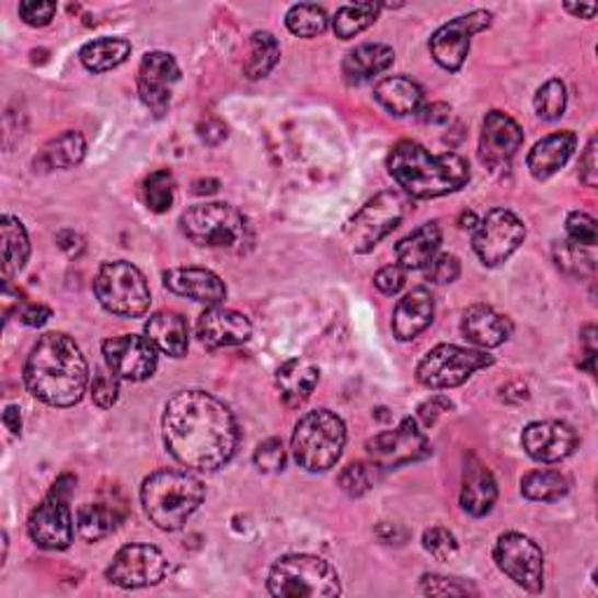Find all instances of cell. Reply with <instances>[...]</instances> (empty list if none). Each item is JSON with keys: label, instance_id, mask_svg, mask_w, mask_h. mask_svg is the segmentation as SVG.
I'll list each match as a JSON object with an SVG mask.
<instances>
[{"label": "cell", "instance_id": "1", "mask_svg": "<svg viewBox=\"0 0 598 598\" xmlns=\"http://www.w3.org/2000/svg\"><path fill=\"white\" fill-rule=\"evenodd\" d=\"M162 433L169 453L192 470H220L239 447L234 414L206 391L175 393L164 407Z\"/></svg>", "mask_w": 598, "mask_h": 598}, {"label": "cell", "instance_id": "2", "mask_svg": "<svg viewBox=\"0 0 598 598\" xmlns=\"http://www.w3.org/2000/svg\"><path fill=\"white\" fill-rule=\"evenodd\" d=\"M28 391L51 407H73L90 383L80 346L64 332H47L33 346L24 367Z\"/></svg>", "mask_w": 598, "mask_h": 598}, {"label": "cell", "instance_id": "3", "mask_svg": "<svg viewBox=\"0 0 598 598\" xmlns=\"http://www.w3.org/2000/svg\"><path fill=\"white\" fill-rule=\"evenodd\" d=\"M389 171L395 183L416 199L449 195L470 181V166L463 157L453 152L430 154L414 140H402L393 148Z\"/></svg>", "mask_w": 598, "mask_h": 598}, {"label": "cell", "instance_id": "4", "mask_svg": "<svg viewBox=\"0 0 598 598\" xmlns=\"http://www.w3.org/2000/svg\"><path fill=\"white\" fill-rule=\"evenodd\" d=\"M204 496V482L187 470H157L140 486L146 515L162 531H181Z\"/></svg>", "mask_w": 598, "mask_h": 598}, {"label": "cell", "instance_id": "5", "mask_svg": "<svg viewBox=\"0 0 598 598\" xmlns=\"http://www.w3.org/2000/svg\"><path fill=\"white\" fill-rule=\"evenodd\" d=\"M346 445L344 421L330 410L307 412L292 433L295 461L309 472H325L337 465Z\"/></svg>", "mask_w": 598, "mask_h": 598}, {"label": "cell", "instance_id": "6", "mask_svg": "<svg viewBox=\"0 0 598 598\" xmlns=\"http://www.w3.org/2000/svg\"><path fill=\"white\" fill-rule=\"evenodd\" d=\"M183 234L197 245L243 253L251 243V227L241 210L230 204H199L187 208L181 218Z\"/></svg>", "mask_w": 598, "mask_h": 598}, {"label": "cell", "instance_id": "7", "mask_svg": "<svg viewBox=\"0 0 598 598\" xmlns=\"http://www.w3.org/2000/svg\"><path fill=\"white\" fill-rule=\"evenodd\" d=\"M267 587L276 598H330L342 591L337 571L313 554L280 556L269 571Z\"/></svg>", "mask_w": 598, "mask_h": 598}, {"label": "cell", "instance_id": "8", "mask_svg": "<svg viewBox=\"0 0 598 598\" xmlns=\"http://www.w3.org/2000/svg\"><path fill=\"white\" fill-rule=\"evenodd\" d=\"M94 292L105 311L122 315V319H138L152 302L146 276L125 260L105 262L96 274Z\"/></svg>", "mask_w": 598, "mask_h": 598}, {"label": "cell", "instance_id": "9", "mask_svg": "<svg viewBox=\"0 0 598 598\" xmlns=\"http://www.w3.org/2000/svg\"><path fill=\"white\" fill-rule=\"evenodd\" d=\"M410 210V199L398 189L381 192L369 199L346 225V239L354 253H369L375 245L389 237L404 220Z\"/></svg>", "mask_w": 598, "mask_h": 598}, {"label": "cell", "instance_id": "10", "mask_svg": "<svg viewBox=\"0 0 598 598\" xmlns=\"http://www.w3.org/2000/svg\"><path fill=\"white\" fill-rule=\"evenodd\" d=\"M494 365V358L486 356L484 350L463 348L453 344H439L424 356L416 367L418 381L433 391L456 389L465 383L474 372Z\"/></svg>", "mask_w": 598, "mask_h": 598}, {"label": "cell", "instance_id": "11", "mask_svg": "<svg viewBox=\"0 0 598 598\" xmlns=\"http://www.w3.org/2000/svg\"><path fill=\"white\" fill-rule=\"evenodd\" d=\"M76 480L73 478H61L47 498L33 509L28 517V536L31 540L43 550H66L70 548L76 536V524L73 515H70V491H73Z\"/></svg>", "mask_w": 598, "mask_h": 598}, {"label": "cell", "instance_id": "12", "mask_svg": "<svg viewBox=\"0 0 598 598\" xmlns=\"http://www.w3.org/2000/svg\"><path fill=\"white\" fill-rule=\"evenodd\" d=\"M526 239L524 222L513 210L496 208L486 214L472 234V249L486 267H498Z\"/></svg>", "mask_w": 598, "mask_h": 598}, {"label": "cell", "instance_id": "13", "mask_svg": "<svg viewBox=\"0 0 598 598\" xmlns=\"http://www.w3.org/2000/svg\"><path fill=\"white\" fill-rule=\"evenodd\" d=\"M166 571L164 554L152 544H127L113 556L105 577L122 589H140L160 585Z\"/></svg>", "mask_w": 598, "mask_h": 598}, {"label": "cell", "instance_id": "14", "mask_svg": "<svg viewBox=\"0 0 598 598\" xmlns=\"http://www.w3.org/2000/svg\"><path fill=\"white\" fill-rule=\"evenodd\" d=\"M494 559L498 568L526 591H540L544 585V556L538 544L521 533H503Z\"/></svg>", "mask_w": 598, "mask_h": 598}, {"label": "cell", "instance_id": "15", "mask_svg": "<svg viewBox=\"0 0 598 598\" xmlns=\"http://www.w3.org/2000/svg\"><path fill=\"white\" fill-rule=\"evenodd\" d=\"M491 20H494L491 12L474 10L456 16V20H451L445 26H439L430 38L433 59L447 70H459L468 59L472 35L488 28Z\"/></svg>", "mask_w": 598, "mask_h": 598}, {"label": "cell", "instance_id": "16", "mask_svg": "<svg viewBox=\"0 0 598 598\" xmlns=\"http://www.w3.org/2000/svg\"><path fill=\"white\" fill-rule=\"evenodd\" d=\"M103 358L111 372L125 381H146L157 369V348L148 337L119 334L103 342Z\"/></svg>", "mask_w": 598, "mask_h": 598}, {"label": "cell", "instance_id": "17", "mask_svg": "<svg viewBox=\"0 0 598 598\" xmlns=\"http://www.w3.org/2000/svg\"><path fill=\"white\" fill-rule=\"evenodd\" d=\"M365 449L377 468H400L404 463L424 459L430 451L426 435L418 430L416 421L412 418H404L395 430L372 437Z\"/></svg>", "mask_w": 598, "mask_h": 598}, {"label": "cell", "instance_id": "18", "mask_svg": "<svg viewBox=\"0 0 598 598\" xmlns=\"http://www.w3.org/2000/svg\"><path fill=\"white\" fill-rule=\"evenodd\" d=\"M181 68L166 51H148L138 68V96L154 115H164Z\"/></svg>", "mask_w": 598, "mask_h": 598}, {"label": "cell", "instance_id": "19", "mask_svg": "<svg viewBox=\"0 0 598 598\" xmlns=\"http://www.w3.org/2000/svg\"><path fill=\"white\" fill-rule=\"evenodd\" d=\"M524 143V131L517 125V122L501 113V111H491L482 125V136H480V160L488 169H505L509 162L515 160V154L519 152Z\"/></svg>", "mask_w": 598, "mask_h": 598}, {"label": "cell", "instance_id": "20", "mask_svg": "<svg viewBox=\"0 0 598 598\" xmlns=\"http://www.w3.org/2000/svg\"><path fill=\"white\" fill-rule=\"evenodd\" d=\"M521 445L540 463L564 461L577 447V435L561 421H536L524 428Z\"/></svg>", "mask_w": 598, "mask_h": 598}, {"label": "cell", "instance_id": "21", "mask_svg": "<svg viewBox=\"0 0 598 598\" xmlns=\"http://www.w3.org/2000/svg\"><path fill=\"white\" fill-rule=\"evenodd\" d=\"M253 325L243 313L225 307H208L197 323V337L206 348L239 346L251 340Z\"/></svg>", "mask_w": 598, "mask_h": 598}, {"label": "cell", "instance_id": "22", "mask_svg": "<svg viewBox=\"0 0 598 598\" xmlns=\"http://www.w3.org/2000/svg\"><path fill=\"white\" fill-rule=\"evenodd\" d=\"M164 286L192 299V302H199L206 307H220L227 297V288L222 278L214 272L202 269V267H175L164 274Z\"/></svg>", "mask_w": 598, "mask_h": 598}, {"label": "cell", "instance_id": "23", "mask_svg": "<svg viewBox=\"0 0 598 598\" xmlns=\"http://www.w3.org/2000/svg\"><path fill=\"white\" fill-rule=\"evenodd\" d=\"M461 330L465 340L472 342L480 348H496L505 344L513 334V323H509L507 315L498 313L494 307L488 304H472L463 313Z\"/></svg>", "mask_w": 598, "mask_h": 598}, {"label": "cell", "instance_id": "24", "mask_svg": "<svg viewBox=\"0 0 598 598\" xmlns=\"http://www.w3.org/2000/svg\"><path fill=\"white\" fill-rule=\"evenodd\" d=\"M498 498V486L494 474L480 461L470 456L463 470L461 507L470 517H486L494 509Z\"/></svg>", "mask_w": 598, "mask_h": 598}, {"label": "cell", "instance_id": "25", "mask_svg": "<svg viewBox=\"0 0 598 598\" xmlns=\"http://www.w3.org/2000/svg\"><path fill=\"white\" fill-rule=\"evenodd\" d=\"M435 315V299L426 288H416L404 295L393 311V334L400 342H412L424 332Z\"/></svg>", "mask_w": 598, "mask_h": 598}, {"label": "cell", "instance_id": "26", "mask_svg": "<svg viewBox=\"0 0 598 598\" xmlns=\"http://www.w3.org/2000/svg\"><path fill=\"white\" fill-rule=\"evenodd\" d=\"M577 138L573 131H556L544 136L533 146V150L526 157V166L533 173V179L548 181L556 171L564 169L575 152Z\"/></svg>", "mask_w": 598, "mask_h": 598}, {"label": "cell", "instance_id": "27", "mask_svg": "<svg viewBox=\"0 0 598 598\" xmlns=\"http://www.w3.org/2000/svg\"><path fill=\"white\" fill-rule=\"evenodd\" d=\"M321 372L307 358H292L278 367L276 389L288 407H302L319 386Z\"/></svg>", "mask_w": 598, "mask_h": 598}, {"label": "cell", "instance_id": "28", "mask_svg": "<svg viewBox=\"0 0 598 598\" xmlns=\"http://www.w3.org/2000/svg\"><path fill=\"white\" fill-rule=\"evenodd\" d=\"M146 337L154 344L157 350H162L171 358H183L189 348L187 323L175 311L152 313L146 323Z\"/></svg>", "mask_w": 598, "mask_h": 598}, {"label": "cell", "instance_id": "29", "mask_svg": "<svg viewBox=\"0 0 598 598\" xmlns=\"http://www.w3.org/2000/svg\"><path fill=\"white\" fill-rule=\"evenodd\" d=\"M442 243V227L437 222L421 225L410 237L395 245L398 265L402 269H426Z\"/></svg>", "mask_w": 598, "mask_h": 598}, {"label": "cell", "instance_id": "30", "mask_svg": "<svg viewBox=\"0 0 598 598\" xmlns=\"http://www.w3.org/2000/svg\"><path fill=\"white\" fill-rule=\"evenodd\" d=\"M375 96L386 111L398 115V117L416 115V113H421V105H424V92H421V87L416 82H412L410 78H402V76L381 80L377 84Z\"/></svg>", "mask_w": 598, "mask_h": 598}, {"label": "cell", "instance_id": "31", "mask_svg": "<svg viewBox=\"0 0 598 598\" xmlns=\"http://www.w3.org/2000/svg\"><path fill=\"white\" fill-rule=\"evenodd\" d=\"M395 61V51L389 45L381 43H367L348 51L344 59V76L348 80H369L383 70H389Z\"/></svg>", "mask_w": 598, "mask_h": 598}, {"label": "cell", "instance_id": "32", "mask_svg": "<svg viewBox=\"0 0 598 598\" xmlns=\"http://www.w3.org/2000/svg\"><path fill=\"white\" fill-rule=\"evenodd\" d=\"M87 143L80 131H66L41 150L35 157V169L55 171V169H73L84 160Z\"/></svg>", "mask_w": 598, "mask_h": 598}, {"label": "cell", "instance_id": "33", "mask_svg": "<svg viewBox=\"0 0 598 598\" xmlns=\"http://www.w3.org/2000/svg\"><path fill=\"white\" fill-rule=\"evenodd\" d=\"M0 237H3V276L10 280L28 262L31 243L22 220L12 216H3L0 220Z\"/></svg>", "mask_w": 598, "mask_h": 598}, {"label": "cell", "instance_id": "34", "mask_svg": "<svg viewBox=\"0 0 598 598\" xmlns=\"http://www.w3.org/2000/svg\"><path fill=\"white\" fill-rule=\"evenodd\" d=\"M131 55V43L125 38H99L80 49V61L92 73H105L125 64Z\"/></svg>", "mask_w": 598, "mask_h": 598}, {"label": "cell", "instance_id": "35", "mask_svg": "<svg viewBox=\"0 0 598 598\" xmlns=\"http://www.w3.org/2000/svg\"><path fill=\"white\" fill-rule=\"evenodd\" d=\"M278 57H280L278 41L267 31H257L251 35V47H249V57H245V64H243V73L251 80L265 78L272 73Z\"/></svg>", "mask_w": 598, "mask_h": 598}, {"label": "cell", "instance_id": "36", "mask_svg": "<svg viewBox=\"0 0 598 598\" xmlns=\"http://www.w3.org/2000/svg\"><path fill=\"white\" fill-rule=\"evenodd\" d=\"M521 494L529 501L554 503L568 494V480L556 470H533L521 480Z\"/></svg>", "mask_w": 598, "mask_h": 598}, {"label": "cell", "instance_id": "37", "mask_svg": "<svg viewBox=\"0 0 598 598\" xmlns=\"http://www.w3.org/2000/svg\"><path fill=\"white\" fill-rule=\"evenodd\" d=\"M381 5L379 3H356V5H344L342 10H337L332 20V28L334 35L342 41L356 38L358 33H363L365 28L372 26L377 22Z\"/></svg>", "mask_w": 598, "mask_h": 598}, {"label": "cell", "instance_id": "38", "mask_svg": "<svg viewBox=\"0 0 598 598\" xmlns=\"http://www.w3.org/2000/svg\"><path fill=\"white\" fill-rule=\"evenodd\" d=\"M117 526L115 509L103 503H87L78 509V533L84 540H101L111 536Z\"/></svg>", "mask_w": 598, "mask_h": 598}, {"label": "cell", "instance_id": "39", "mask_svg": "<svg viewBox=\"0 0 598 598\" xmlns=\"http://www.w3.org/2000/svg\"><path fill=\"white\" fill-rule=\"evenodd\" d=\"M327 12L313 3L292 5L286 14L288 31L299 35V38H315V35H321L327 28Z\"/></svg>", "mask_w": 598, "mask_h": 598}, {"label": "cell", "instance_id": "40", "mask_svg": "<svg viewBox=\"0 0 598 598\" xmlns=\"http://www.w3.org/2000/svg\"><path fill=\"white\" fill-rule=\"evenodd\" d=\"M173 195H175V181L171 171L162 169L148 175L146 181V204L154 214H166V210L173 206Z\"/></svg>", "mask_w": 598, "mask_h": 598}, {"label": "cell", "instance_id": "41", "mask_svg": "<svg viewBox=\"0 0 598 598\" xmlns=\"http://www.w3.org/2000/svg\"><path fill=\"white\" fill-rule=\"evenodd\" d=\"M566 84L561 80H548L536 94V113L542 119H559L566 111Z\"/></svg>", "mask_w": 598, "mask_h": 598}, {"label": "cell", "instance_id": "42", "mask_svg": "<svg viewBox=\"0 0 598 598\" xmlns=\"http://www.w3.org/2000/svg\"><path fill=\"white\" fill-rule=\"evenodd\" d=\"M566 232H568V241L583 245V249H594L598 241V227L596 220L583 210H575V214L568 216L566 220Z\"/></svg>", "mask_w": 598, "mask_h": 598}, {"label": "cell", "instance_id": "43", "mask_svg": "<svg viewBox=\"0 0 598 598\" xmlns=\"http://www.w3.org/2000/svg\"><path fill=\"white\" fill-rule=\"evenodd\" d=\"M424 548L430 556H435L437 561H449L459 552V542H456V536L442 526H433L424 533Z\"/></svg>", "mask_w": 598, "mask_h": 598}, {"label": "cell", "instance_id": "44", "mask_svg": "<svg viewBox=\"0 0 598 598\" xmlns=\"http://www.w3.org/2000/svg\"><path fill=\"white\" fill-rule=\"evenodd\" d=\"M554 253H556L559 267L571 274H585L583 265L594 269V255H589L587 249H583V245H577L573 241H564L561 245H556Z\"/></svg>", "mask_w": 598, "mask_h": 598}, {"label": "cell", "instance_id": "45", "mask_svg": "<svg viewBox=\"0 0 598 598\" xmlns=\"http://www.w3.org/2000/svg\"><path fill=\"white\" fill-rule=\"evenodd\" d=\"M421 591L428 596H468L478 594L472 585L461 583V579L442 577V575H424L421 577Z\"/></svg>", "mask_w": 598, "mask_h": 598}, {"label": "cell", "instance_id": "46", "mask_svg": "<svg viewBox=\"0 0 598 598\" xmlns=\"http://www.w3.org/2000/svg\"><path fill=\"white\" fill-rule=\"evenodd\" d=\"M342 488L346 491L348 496H354V498H360L365 496L369 488H372V470H369V465H363V463H350L344 468L342 472Z\"/></svg>", "mask_w": 598, "mask_h": 598}, {"label": "cell", "instance_id": "47", "mask_svg": "<svg viewBox=\"0 0 598 598\" xmlns=\"http://www.w3.org/2000/svg\"><path fill=\"white\" fill-rule=\"evenodd\" d=\"M255 465L262 470V472H280L286 468V447L280 439H265L257 449H255V456H253Z\"/></svg>", "mask_w": 598, "mask_h": 598}, {"label": "cell", "instance_id": "48", "mask_svg": "<svg viewBox=\"0 0 598 598\" xmlns=\"http://www.w3.org/2000/svg\"><path fill=\"white\" fill-rule=\"evenodd\" d=\"M459 276H461V262L451 253L435 255L428 265V278L433 280V284H439V286L453 284Z\"/></svg>", "mask_w": 598, "mask_h": 598}, {"label": "cell", "instance_id": "49", "mask_svg": "<svg viewBox=\"0 0 598 598\" xmlns=\"http://www.w3.org/2000/svg\"><path fill=\"white\" fill-rule=\"evenodd\" d=\"M117 395H119V379L111 372V369L108 372H99L92 381V398L99 407L103 410L113 407V404L117 402Z\"/></svg>", "mask_w": 598, "mask_h": 598}, {"label": "cell", "instance_id": "50", "mask_svg": "<svg viewBox=\"0 0 598 598\" xmlns=\"http://www.w3.org/2000/svg\"><path fill=\"white\" fill-rule=\"evenodd\" d=\"M57 14V3H45V0H24L20 3V16L28 26H47Z\"/></svg>", "mask_w": 598, "mask_h": 598}, {"label": "cell", "instance_id": "51", "mask_svg": "<svg viewBox=\"0 0 598 598\" xmlns=\"http://www.w3.org/2000/svg\"><path fill=\"white\" fill-rule=\"evenodd\" d=\"M375 286L383 295H398L404 288V269L400 265H389L379 269L375 276Z\"/></svg>", "mask_w": 598, "mask_h": 598}, {"label": "cell", "instance_id": "52", "mask_svg": "<svg viewBox=\"0 0 598 598\" xmlns=\"http://www.w3.org/2000/svg\"><path fill=\"white\" fill-rule=\"evenodd\" d=\"M579 179L587 187H596L598 183V164H596V138L589 140V146L579 160Z\"/></svg>", "mask_w": 598, "mask_h": 598}, {"label": "cell", "instance_id": "53", "mask_svg": "<svg viewBox=\"0 0 598 598\" xmlns=\"http://www.w3.org/2000/svg\"><path fill=\"white\" fill-rule=\"evenodd\" d=\"M16 313H20V321L28 327L45 325L51 315V311L45 304H33V302H24Z\"/></svg>", "mask_w": 598, "mask_h": 598}, {"label": "cell", "instance_id": "54", "mask_svg": "<svg viewBox=\"0 0 598 598\" xmlns=\"http://www.w3.org/2000/svg\"><path fill=\"white\" fill-rule=\"evenodd\" d=\"M451 410V402L447 398H430L428 402H424L418 407V418L424 421L426 426H433L435 421L439 418V414H445Z\"/></svg>", "mask_w": 598, "mask_h": 598}, {"label": "cell", "instance_id": "55", "mask_svg": "<svg viewBox=\"0 0 598 598\" xmlns=\"http://www.w3.org/2000/svg\"><path fill=\"white\" fill-rule=\"evenodd\" d=\"M199 136L210 146H218L227 138V127L220 119H206L204 125H199Z\"/></svg>", "mask_w": 598, "mask_h": 598}, {"label": "cell", "instance_id": "56", "mask_svg": "<svg viewBox=\"0 0 598 598\" xmlns=\"http://www.w3.org/2000/svg\"><path fill=\"white\" fill-rule=\"evenodd\" d=\"M451 117V108L447 103H430L424 108V113H421V119L428 122V125H445V122H449Z\"/></svg>", "mask_w": 598, "mask_h": 598}, {"label": "cell", "instance_id": "57", "mask_svg": "<svg viewBox=\"0 0 598 598\" xmlns=\"http://www.w3.org/2000/svg\"><path fill=\"white\" fill-rule=\"evenodd\" d=\"M3 424L12 435L22 433V414H20V407H16V404H10V407L3 412Z\"/></svg>", "mask_w": 598, "mask_h": 598}, {"label": "cell", "instance_id": "58", "mask_svg": "<svg viewBox=\"0 0 598 598\" xmlns=\"http://www.w3.org/2000/svg\"><path fill=\"white\" fill-rule=\"evenodd\" d=\"M566 10L577 16H587V20H591V16L596 14V5H566Z\"/></svg>", "mask_w": 598, "mask_h": 598}, {"label": "cell", "instance_id": "59", "mask_svg": "<svg viewBox=\"0 0 598 598\" xmlns=\"http://www.w3.org/2000/svg\"><path fill=\"white\" fill-rule=\"evenodd\" d=\"M461 227H468V230H472V227H478V218H474V214H463Z\"/></svg>", "mask_w": 598, "mask_h": 598}]
</instances>
